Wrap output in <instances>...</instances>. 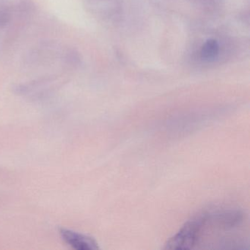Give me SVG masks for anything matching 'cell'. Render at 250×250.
I'll return each instance as SVG.
<instances>
[{
  "instance_id": "obj_1",
  "label": "cell",
  "mask_w": 250,
  "mask_h": 250,
  "mask_svg": "<svg viewBox=\"0 0 250 250\" xmlns=\"http://www.w3.org/2000/svg\"><path fill=\"white\" fill-rule=\"evenodd\" d=\"M206 212L187 221L180 230L165 244L166 250H191L202 237Z\"/></svg>"
},
{
  "instance_id": "obj_2",
  "label": "cell",
  "mask_w": 250,
  "mask_h": 250,
  "mask_svg": "<svg viewBox=\"0 0 250 250\" xmlns=\"http://www.w3.org/2000/svg\"><path fill=\"white\" fill-rule=\"evenodd\" d=\"M61 234L62 239L76 250H96L99 249V244L91 237L66 229H61Z\"/></svg>"
},
{
  "instance_id": "obj_3",
  "label": "cell",
  "mask_w": 250,
  "mask_h": 250,
  "mask_svg": "<svg viewBox=\"0 0 250 250\" xmlns=\"http://www.w3.org/2000/svg\"><path fill=\"white\" fill-rule=\"evenodd\" d=\"M219 53V45L215 40H208L204 45L201 50L202 59L206 61L214 60Z\"/></svg>"
},
{
  "instance_id": "obj_4",
  "label": "cell",
  "mask_w": 250,
  "mask_h": 250,
  "mask_svg": "<svg viewBox=\"0 0 250 250\" xmlns=\"http://www.w3.org/2000/svg\"><path fill=\"white\" fill-rule=\"evenodd\" d=\"M9 12L5 9H0V27L6 25L10 21Z\"/></svg>"
}]
</instances>
